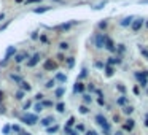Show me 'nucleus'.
<instances>
[{
	"instance_id": "f257e3e1",
	"label": "nucleus",
	"mask_w": 148,
	"mask_h": 135,
	"mask_svg": "<svg viewBox=\"0 0 148 135\" xmlns=\"http://www.w3.org/2000/svg\"><path fill=\"white\" fill-rule=\"evenodd\" d=\"M96 122L100 126V127H102L103 134H105V135H110L112 127H110V122L107 121V118H105V116H102V114H97V116H96Z\"/></svg>"
},
{
	"instance_id": "f03ea898",
	"label": "nucleus",
	"mask_w": 148,
	"mask_h": 135,
	"mask_svg": "<svg viewBox=\"0 0 148 135\" xmlns=\"http://www.w3.org/2000/svg\"><path fill=\"white\" fill-rule=\"evenodd\" d=\"M11 56H16V48H14V46H8V48H7L3 60L0 62V67H5V65H7V62L11 59Z\"/></svg>"
},
{
	"instance_id": "7ed1b4c3",
	"label": "nucleus",
	"mask_w": 148,
	"mask_h": 135,
	"mask_svg": "<svg viewBox=\"0 0 148 135\" xmlns=\"http://www.w3.org/2000/svg\"><path fill=\"white\" fill-rule=\"evenodd\" d=\"M21 121L24 122V124H27V126H34V124H37L38 118H37V114L27 113V114H24V116H21Z\"/></svg>"
},
{
	"instance_id": "20e7f679",
	"label": "nucleus",
	"mask_w": 148,
	"mask_h": 135,
	"mask_svg": "<svg viewBox=\"0 0 148 135\" xmlns=\"http://www.w3.org/2000/svg\"><path fill=\"white\" fill-rule=\"evenodd\" d=\"M105 35L103 34H97L96 38H94V43H96V48H103L105 46Z\"/></svg>"
},
{
	"instance_id": "39448f33",
	"label": "nucleus",
	"mask_w": 148,
	"mask_h": 135,
	"mask_svg": "<svg viewBox=\"0 0 148 135\" xmlns=\"http://www.w3.org/2000/svg\"><path fill=\"white\" fill-rule=\"evenodd\" d=\"M43 69L46 70V72H53V70H57V64L53 62L51 59L45 60V64H43Z\"/></svg>"
},
{
	"instance_id": "423d86ee",
	"label": "nucleus",
	"mask_w": 148,
	"mask_h": 135,
	"mask_svg": "<svg viewBox=\"0 0 148 135\" xmlns=\"http://www.w3.org/2000/svg\"><path fill=\"white\" fill-rule=\"evenodd\" d=\"M38 62H40V54L37 52V54H34L30 57V60H27V67H29V69H32V67H35Z\"/></svg>"
},
{
	"instance_id": "0eeeda50",
	"label": "nucleus",
	"mask_w": 148,
	"mask_h": 135,
	"mask_svg": "<svg viewBox=\"0 0 148 135\" xmlns=\"http://www.w3.org/2000/svg\"><path fill=\"white\" fill-rule=\"evenodd\" d=\"M103 48H107L108 51H112V52H116V46H115V43H113V40L112 38H105V46Z\"/></svg>"
},
{
	"instance_id": "6e6552de",
	"label": "nucleus",
	"mask_w": 148,
	"mask_h": 135,
	"mask_svg": "<svg viewBox=\"0 0 148 135\" xmlns=\"http://www.w3.org/2000/svg\"><path fill=\"white\" fill-rule=\"evenodd\" d=\"M26 59H29V54H27V52H19V54H16V56H14V62H16V64H21V62H24V60Z\"/></svg>"
},
{
	"instance_id": "1a4fd4ad",
	"label": "nucleus",
	"mask_w": 148,
	"mask_h": 135,
	"mask_svg": "<svg viewBox=\"0 0 148 135\" xmlns=\"http://www.w3.org/2000/svg\"><path fill=\"white\" fill-rule=\"evenodd\" d=\"M54 121H56V119L53 118V116H46V118H43V119L40 121V124L43 126V127H49V126H51Z\"/></svg>"
},
{
	"instance_id": "9d476101",
	"label": "nucleus",
	"mask_w": 148,
	"mask_h": 135,
	"mask_svg": "<svg viewBox=\"0 0 148 135\" xmlns=\"http://www.w3.org/2000/svg\"><path fill=\"white\" fill-rule=\"evenodd\" d=\"M134 76H135V80H139V81H140V84H142V86H147V84H148L147 78H145V76L142 75V72H135V73H134Z\"/></svg>"
},
{
	"instance_id": "9b49d317",
	"label": "nucleus",
	"mask_w": 148,
	"mask_h": 135,
	"mask_svg": "<svg viewBox=\"0 0 148 135\" xmlns=\"http://www.w3.org/2000/svg\"><path fill=\"white\" fill-rule=\"evenodd\" d=\"M132 21H134V16H128V17H124V19H121L120 24L123 26V27H128V26L132 24Z\"/></svg>"
},
{
	"instance_id": "f8f14e48",
	"label": "nucleus",
	"mask_w": 148,
	"mask_h": 135,
	"mask_svg": "<svg viewBox=\"0 0 148 135\" xmlns=\"http://www.w3.org/2000/svg\"><path fill=\"white\" fill-rule=\"evenodd\" d=\"M73 92H75V94H81V92H84V84L80 83V81H76L75 87H73Z\"/></svg>"
},
{
	"instance_id": "ddd939ff",
	"label": "nucleus",
	"mask_w": 148,
	"mask_h": 135,
	"mask_svg": "<svg viewBox=\"0 0 148 135\" xmlns=\"http://www.w3.org/2000/svg\"><path fill=\"white\" fill-rule=\"evenodd\" d=\"M143 26V19H135L134 22H132V29H134L135 32L137 30H140V27Z\"/></svg>"
},
{
	"instance_id": "4468645a",
	"label": "nucleus",
	"mask_w": 148,
	"mask_h": 135,
	"mask_svg": "<svg viewBox=\"0 0 148 135\" xmlns=\"http://www.w3.org/2000/svg\"><path fill=\"white\" fill-rule=\"evenodd\" d=\"M19 86H21V91H24V92H29V91L32 89V86L27 83V81H21Z\"/></svg>"
},
{
	"instance_id": "2eb2a0df",
	"label": "nucleus",
	"mask_w": 148,
	"mask_h": 135,
	"mask_svg": "<svg viewBox=\"0 0 148 135\" xmlns=\"http://www.w3.org/2000/svg\"><path fill=\"white\" fill-rule=\"evenodd\" d=\"M49 10H51V7H38V8H35V10H34V13L35 14H41V13L49 11Z\"/></svg>"
},
{
	"instance_id": "dca6fc26",
	"label": "nucleus",
	"mask_w": 148,
	"mask_h": 135,
	"mask_svg": "<svg viewBox=\"0 0 148 135\" xmlns=\"http://www.w3.org/2000/svg\"><path fill=\"white\" fill-rule=\"evenodd\" d=\"M75 24V22H67V24H61V26H57V30H69L70 27H72V26Z\"/></svg>"
},
{
	"instance_id": "f3484780",
	"label": "nucleus",
	"mask_w": 148,
	"mask_h": 135,
	"mask_svg": "<svg viewBox=\"0 0 148 135\" xmlns=\"http://www.w3.org/2000/svg\"><path fill=\"white\" fill-rule=\"evenodd\" d=\"M126 122H128V124H124V126H123V130H131V129L135 126V122L132 121V119H128Z\"/></svg>"
},
{
	"instance_id": "a211bd4d",
	"label": "nucleus",
	"mask_w": 148,
	"mask_h": 135,
	"mask_svg": "<svg viewBox=\"0 0 148 135\" xmlns=\"http://www.w3.org/2000/svg\"><path fill=\"white\" fill-rule=\"evenodd\" d=\"M116 103L120 105V107H128V99L124 97V95H121V97L116 100Z\"/></svg>"
},
{
	"instance_id": "6ab92c4d",
	"label": "nucleus",
	"mask_w": 148,
	"mask_h": 135,
	"mask_svg": "<svg viewBox=\"0 0 148 135\" xmlns=\"http://www.w3.org/2000/svg\"><path fill=\"white\" fill-rule=\"evenodd\" d=\"M64 94H66V87H57V89H56V97L57 99H61Z\"/></svg>"
},
{
	"instance_id": "aec40b11",
	"label": "nucleus",
	"mask_w": 148,
	"mask_h": 135,
	"mask_svg": "<svg viewBox=\"0 0 148 135\" xmlns=\"http://www.w3.org/2000/svg\"><path fill=\"white\" fill-rule=\"evenodd\" d=\"M113 73H115V69L112 65H107L105 67V75L107 76H113Z\"/></svg>"
},
{
	"instance_id": "412c9836",
	"label": "nucleus",
	"mask_w": 148,
	"mask_h": 135,
	"mask_svg": "<svg viewBox=\"0 0 148 135\" xmlns=\"http://www.w3.org/2000/svg\"><path fill=\"white\" fill-rule=\"evenodd\" d=\"M10 80H13V81H16L18 84L21 83V81H22V78H21L19 75H14V73H10Z\"/></svg>"
},
{
	"instance_id": "4be33fe9",
	"label": "nucleus",
	"mask_w": 148,
	"mask_h": 135,
	"mask_svg": "<svg viewBox=\"0 0 148 135\" xmlns=\"http://www.w3.org/2000/svg\"><path fill=\"white\" fill-rule=\"evenodd\" d=\"M57 130H59V126H49V127H46V132H48V134H56Z\"/></svg>"
},
{
	"instance_id": "5701e85b",
	"label": "nucleus",
	"mask_w": 148,
	"mask_h": 135,
	"mask_svg": "<svg viewBox=\"0 0 148 135\" xmlns=\"http://www.w3.org/2000/svg\"><path fill=\"white\" fill-rule=\"evenodd\" d=\"M56 80L61 81V83H66V81H67V76L62 75V73H57V75H56Z\"/></svg>"
},
{
	"instance_id": "b1692460",
	"label": "nucleus",
	"mask_w": 148,
	"mask_h": 135,
	"mask_svg": "<svg viewBox=\"0 0 148 135\" xmlns=\"http://www.w3.org/2000/svg\"><path fill=\"white\" fill-rule=\"evenodd\" d=\"M56 110H57L59 113H64V111H66V105L62 103V102H59V103L56 105Z\"/></svg>"
},
{
	"instance_id": "393cba45",
	"label": "nucleus",
	"mask_w": 148,
	"mask_h": 135,
	"mask_svg": "<svg viewBox=\"0 0 148 135\" xmlns=\"http://www.w3.org/2000/svg\"><path fill=\"white\" fill-rule=\"evenodd\" d=\"M78 111H80L81 114H88V113H89V108H88L86 105H81V107L78 108Z\"/></svg>"
},
{
	"instance_id": "a878e982",
	"label": "nucleus",
	"mask_w": 148,
	"mask_h": 135,
	"mask_svg": "<svg viewBox=\"0 0 148 135\" xmlns=\"http://www.w3.org/2000/svg\"><path fill=\"white\" fill-rule=\"evenodd\" d=\"M11 130L16 132V134H22V129H21V126H18V124H13V126H11Z\"/></svg>"
},
{
	"instance_id": "bb28decb",
	"label": "nucleus",
	"mask_w": 148,
	"mask_h": 135,
	"mask_svg": "<svg viewBox=\"0 0 148 135\" xmlns=\"http://www.w3.org/2000/svg\"><path fill=\"white\" fill-rule=\"evenodd\" d=\"M83 100H84V103H91V102H93V97H91L89 94H83Z\"/></svg>"
},
{
	"instance_id": "cd10ccee",
	"label": "nucleus",
	"mask_w": 148,
	"mask_h": 135,
	"mask_svg": "<svg viewBox=\"0 0 148 135\" xmlns=\"http://www.w3.org/2000/svg\"><path fill=\"white\" fill-rule=\"evenodd\" d=\"M120 62H121L120 57H110V59H108V65H112V64H120Z\"/></svg>"
},
{
	"instance_id": "c85d7f7f",
	"label": "nucleus",
	"mask_w": 148,
	"mask_h": 135,
	"mask_svg": "<svg viewBox=\"0 0 148 135\" xmlns=\"http://www.w3.org/2000/svg\"><path fill=\"white\" fill-rule=\"evenodd\" d=\"M54 83H56V80H49V81H46L45 87H46V89H51V87H54Z\"/></svg>"
},
{
	"instance_id": "c756f323",
	"label": "nucleus",
	"mask_w": 148,
	"mask_h": 135,
	"mask_svg": "<svg viewBox=\"0 0 148 135\" xmlns=\"http://www.w3.org/2000/svg\"><path fill=\"white\" fill-rule=\"evenodd\" d=\"M34 111H35V113H40V111H43V105H41V103H35Z\"/></svg>"
},
{
	"instance_id": "7c9ffc66",
	"label": "nucleus",
	"mask_w": 148,
	"mask_h": 135,
	"mask_svg": "<svg viewBox=\"0 0 148 135\" xmlns=\"http://www.w3.org/2000/svg\"><path fill=\"white\" fill-rule=\"evenodd\" d=\"M67 65H69V69H72L75 65V59L73 57H67Z\"/></svg>"
},
{
	"instance_id": "2f4dec72",
	"label": "nucleus",
	"mask_w": 148,
	"mask_h": 135,
	"mask_svg": "<svg viewBox=\"0 0 148 135\" xmlns=\"http://www.w3.org/2000/svg\"><path fill=\"white\" fill-rule=\"evenodd\" d=\"M88 76V70L86 69H83L81 70V73H80V76H78V80H83V78H86Z\"/></svg>"
},
{
	"instance_id": "473e14b6",
	"label": "nucleus",
	"mask_w": 148,
	"mask_h": 135,
	"mask_svg": "<svg viewBox=\"0 0 148 135\" xmlns=\"http://www.w3.org/2000/svg\"><path fill=\"white\" fill-rule=\"evenodd\" d=\"M59 48H61L62 51H64V49H69V43H67V42H61V43H59Z\"/></svg>"
},
{
	"instance_id": "72a5a7b5",
	"label": "nucleus",
	"mask_w": 148,
	"mask_h": 135,
	"mask_svg": "<svg viewBox=\"0 0 148 135\" xmlns=\"http://www.w3.org/2000/svg\"><path fill=\"white\" fill-rule=\"evenodd\" d=\"M66 134H67V135H78V132H76V130H72L70 127H66Z\"/></svg>"
},
{
	"instance_id": "f704fd0d",
	"label": "nucleus",
	"mask_w": 148,
	"mask_h": 135,
	"mask_svg": "<svg viewBox=\"0 0 148 135\" xmlns=\"http://www.w3.org/2000/svg\"><path fill=\"white\" fill-rule=\"evenodd\" d=\"M16 99H18V100H22V99H24V91H18V92H16Z\"/></svg>"
},
{
	"instance_id": "c9c22d12",
	"label": "nucleus",
	"mask_w": 148,
	"mask_h": 135,
	"mask_svg": "<svg viewBox=\"0 0 148 135\" xmlns=\"http://www.w3.org/2000/svg\"><path fill=\"white\" fill-rule=\"evenodd\" d=\"M73 124H75V118H73V116H70L69 121H67V127H72Z\"/></svg>"
},
{
	"instance_id": "e433bc0d",
	"label": "nucleus",
	"mask_w": 148,
	"mask_h": 135,
	"mask_svg": "<svg viewBox=\"0 0 148 135\" xmlns=\"http://www.w3.org/2000/svg\"><path fill=\"white\" fill-rule=\"evenodd\" d=\"M116 51H118V52H120V54H123V52H124V51H126V46H124V45H118V48H116Z\"/></svg>"
},
{
	"instance_id": "4c0bfd02",
	"label": "nucleus",
	"mask_w": 148,
	"mask_h": 135,
	"mask_svg": "<svg viewBox=\"0 0 148 135\" xmlns=\"http://www.w3.org/2000/svg\"><path fill=\"white\" fill-rule=\"evenodd\" d=\"M124 113H126V114H132V113H134V108H132V107H126V108H124Z\"/></svg>"
},
{
	"instance_id": "58836bf2",
	"label": "nucleus",
	"mask_w": 148,
	"mask_h": 135,
	"mask_svg": "<svg viewBox=\"0 0 148 135\" xmlns=\"http://www.w3.org/2000/svg\"><path fill=\"white\" fill-rule=\"evenodd\" d=\"M140 52H142L143 57H147V59H148V49H145V48H142V46H140Z\"/></svg>"
},
{
	"instance_id": "ea45409f",
	"label": "nucleus",
	"mask_w": 148,
	"mask_h": 135,
	"mask_svg": "<svg viewBox=\"0 0 148 135\" xmlns=\"http://www.w3.org/2000/svg\"><path fill=\"white\" fill-rule=\"evenodd\" d=\"M41 105H43V107H53V102H49V100H43V102H41Z\"/></svg>"
},
{
	"instance_id": "a19ab883",
	"label": "nucleus",
	"mask_w": 148,
	"mask_h": 135,
	"mask_svg": "<svg viewBox=\"0 0 148 135\" xmlns=\"http://www.w3.org/2000/svg\"><path fill=\"white\" fill-rule=\"evenodd\" d=\"M84 130H86V129H84V126H83V124L76 126V132H84Z\"/></svg>"
},
{
	"instance_id": "79ce46f5",
	"label": "nucleus",
	"mask_w": 148,
	"mask_h": 135,
	"mask_svg": "<svg viewBox=\"0 0 148 135\" xmlns=\"http://www.w3.org/2000/svg\"><path fill=\"white\" fill-rule=\"evenodd\" d=\"M30 107H32V102H26V103H24V107H22V110H26V111H27Z\"/></svg>"
},
{
	"instance_id": "37998d69",
	"label": "nucleus",
	"mask_w": 148,
	"mask_h": 135,
	"mask_svg": "<svg viewBox=\"0 0 148 135\" xmlns=\"http://www.w3.org/2000/svg\"><path fill=\"white\" fill-rule=\"evenodd\" d=\"M26 5H30V3H38V2H41V0H24Z\"/></svg>"
},
{
	"instance_id": "c03bdc74",
	"label": "nucleus",
	"mask_w": 148,
	"mask_h": 135,
	"mask_svg": "<svg viewBox=\"0 0 148 135\" xmlns=\"http://www.w3.org/2000/svg\"><path fill=\"white\" fill-rule=\"evenodd\" d=\"M10 22H11V21H7V22H5L3 26H0V32H2V30H5V29H7L8 26H10Z\"/></svg>"
},
{
	"instance_id": "a18cd8bd",
	"label": "nucleus",
	"mask_w": 148,
	"mask_h": 135,
	"mask_svg": "<svg viewBox=\"0 0 148 135\" xmlns=\"http://www.w3.org/2000/svg\"><path fill=\"white\" fill-rule=\"evenodd\" d=\"M116 89L120 91V92H123V94L126 92V87H124V86H121V84H118V86H116Z\"/></svg>"
},
{
	"instance_id": "49530a36",
	"label": "nucleus",
	"mask_w": 148,
	"mask_h": 135,
	"mask_svg": "<svg viewBox=\"0 0 148 135\" xmlns=\"http://www.w3.org/2000/svg\"><path fill=\"white\" fill-rule=\"evenodd\" d=\"M10 130H11V127H10V126H5V127H3V134H5V135H8V134H10Z\"/></svg>"
},
{
	"instance_id": "de8ad7c7",
	"label": "nucleus",
	"mask_w": 148,
	"mask_h": 135,
	"mask_svg": "<svg viewBox=\"0 0 148 135\" xmlns=\"http://www.w3.org/2000/svg\"><path fill=\"white\" fill-rule=\"evenodd\" d=\"M57 60H59V62L66 60V57H64V54H62V52H59V54H57Z\"/></svg>"
},
{
	"instance_id": "09e8293b",
	"label": "nucleus",
	"mask_w": 148,
	"mask_h": 135,
	"mask_svg": "<svg viewBox=\"0 0 148 135\" xmlns=\"http://www.w3.org/2000/svg\"><path fill=\"white\" fill-rule=\"evenodd\" d=\"M107 3V2H102V3H99V5H96V7H94V10H100V8L103 7V5Z\"/></svg>"
},
{
	"instance_id": "8fccbe9b",
	"label": "nucleus",
	"mask_w": 148,
	"mask_h": 135,
	"mask_svg": "<svg viewBox=\"0 0 148 135\" xmlns=\"http://www.w3.org/2000/svg\"><path fill=\"white\" fill-rule=\"evenodd\" d=\"M43 97H45L43 94H37V95H35V100H43Z\"/></svg>"
},
{
	"instance_id": "3c124183",
	"label": "nucleus",
	"mask_w": 148,
	"mask_h": 135,
	"mask_svg": "<svg viewBox=\"0 0 148 135\" xmlns=\"http://www.w3.org/2000/svg\"><path fill=\"white\" fill-rule=\"evenodd\" d=\"M96 67L97 69H105V65H103L102 62H96Z\"/></svg>"
},
{
	"instance_id": "603ef678",
	"label": "nucleus",
	"mask_w": 148,
	"mask_h": 135,
	"mask_svg": "<svg viewBox=\"0 0 148 135\" xmlns=\"http://www.w3.org/2000/svg\"><path fill=\"white\" fill-rule=\"evenodd\" d=\"M96 94L99 95V99H102V97H103V94H102V91H100V89H96Z\"/></svg>"
},
{
	"instance_id": "864d4df0",
	"label": "nucleus",
	"mask_w": 148,
	"mask_h": 135,
	"mask_svg": "<svg viewBox=\"0 0 148 135\" xmlns=\"http://www.w3.org/2000/svg\"><path fill=\"white\" fill-rule=\"evenodd\" d=\"M99 27H100V29H105V27H107V22H105V21H102V22L99 24Z\"/></svg>"
},
{
	"instance_id": "5fc2aeb1",
	"label": "nucleus",
	"mask_w": 148,
	"mask_h": 135,
	"mask_svg": "<svg viewBox=\"0 0 148 135\" xmlns=\"http://www.w3.org/2000/svg\"><path fill=\"white\" fill-rule=\"evenodd\" d=\"M5 113V107L3 105H0V114H3Z\"/></svg>"
},
{
	"instance_id": "6e6d98bb",
	"label": "nucleus",
	"mask_w": 148,
	"mask_h": 135,
	"mask_svg": "<svg viewBox=\"0 0 148 135\" xmlns=\"http://www.w3.org/2000/svg\"><path fill=\"white\" fill-rule=\"evenodd\" d=\"M3 97H5V94H3V91H0V102L3 100Z\"/></svg>"
},
{
	"instance_id": "4d7b16f0",
	"label": "nucleus",
	"mask_w": 148,
	"mask_h": 135,
	"mask_svg": "<svg viewBox=\"0 0 148 135\" xmlns=\"http://www.w3.org/2000/svg\"><path fill=\"white\" fill-rule=\"evenodd\" d=\"M38 38V35H37V32H34V34H32V40H37Z\"/></svg>"
},
{
	"instance_id": "13d9d810",
	"label": "nucleus",
	"mask_w": 148,
	"mask_h": 135,
	"mask_svg": "<svg viewBox=\"0 0 148 135\" xmlns=\"http://www.w3.org/2000/svg\"><path fill=\"white\" fill-rule=\"evenodd\" d=\"M3 19H5V13H0V22L3 21Z\"/></svg>"
},
{
	"instance_id": "bf43d9fd",
	"label": "nucleus",
	"mask_w": 148,
	"mask_h": 135,
	"mask_svg": "<svg viewBox=\"0 0 148 135\" xmlns=\"http://www.w3.org/2000/svg\"><path fill=\"white\" fill-rule=\"evenodd\" d=\"M88 89H89V91H96V87H94L93 84H89V86H88Z\"/></svg>"
},
{
	"instance_id": "052dcab7",
	"label": "nucleus",
	"mask_w": 148,
	"mask_h": 135,
	"mask_svg": "<svg viewBox=\"0 0 148 135\" xmlns=\"http://www.w3.org/2000/svg\"><path fill=\"white\" fill-rule=\"evenodd\" d=\"M140 3H148V0H140Z\"/></svg>"
},
{
	"instance_id": "680f3d73",
	"label": "nucleus",
	"mask_w": 148,
	"mask_h": 135,
	"mask_svg": "<svg viewBox=\"0 0 148 135\" xmlns=\"http://www.w3.org/2000/svg\"><path fill=\"white\" fill-rule=\"evenodd\" d=\"M143 124H145V126H147V127H148V119H145V122H143Z\"/></svg>"
},
{
	"instance_id": "e2e57ef3",
	"label": "nucleus",
	"mask_w": 148,
	"mask_h": 135,
	"mask_svg": "<svg viewBox=\"0 0 148 135\" xmlns=\"http://www.w3.org/2000/svg\"><path fill=\"white\" fill-rule=\"evenodd\" d=\"M22 135H32V134H29V132H22Z\"/></svg>"
},
{
	"instance_id": "0e129e2a",
	"label": "nucleus",
	"mask_w": 148,
	"mask_h": 135,
	"mask_svg": "<svg viewBox=\"0 0 148 135\" xmlns=\"http://www.w3.org/2000/svg\"><path fill=\"white\" fill-rule=\"evenodd\" d=\"M21 2H24V0H16V3H21Z\"/></svg>"
},
{
	"instance_id": "69168bd1",
	"label": "nucleus",
	"mask_w": 148,
	"mask_h": 135,
	"mask_svg": "<svg viewBox=\"0 0 148 135\" xmlns=\"http://www.w3.org/2000/svg\"><path fill=\"white\" fill-rule=\"evenodd\" d=\"M116 135H123V132H116Z\"/></svg>"
},
{
	"instance_id": "338daca9",
	"label": "nucleus",
	"mask_w": 148,
	"mask_h": 135,
	"mask_svg": "<svg viewBox=\"0 0 148 135\" xmlns=\"http://www.w3.org/2000/svg\"><path fill=\"white\" fill-rule=\"evenodd\" d=\"M145 119H148V113H147V114H145Z\"/></svg>"
},
{
	"instance_id": "774afa93",
	"label": "nucleus",
	"mask_w": 148,
	"mask_h": 135,
	"mask_svg": "<svg viewBox=\"0 0 148 135\" xmlns=\"http://www.w3.org/2000/svg\"><path fill=\"white\" fill-rule=\"evenodd\" d=\"M147 27H148V22H147Z\"/></svg>"
}]
</instances>
